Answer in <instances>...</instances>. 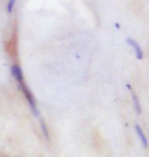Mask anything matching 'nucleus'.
Segmentation results:
<instances>
[{"mask_svg": "<svg viewBox=\"0 0 149 157\" xmlns=\"http://www.w3.org/2000/svg\"><path fill=\"white\" fill-rule=\"evenodd\" d=\"M132 98H133V103H134L136 111H137L138 114H141V105H140V103H139V99L137 95H136L133 91H132Z\"/></svg>", "mask_w": 149, "mask_h": 157, "instance_id": "39448f33", "label": "nucleus"}, {"mask_svg": "<svg viewBox=\"0 0 149 157\" xmlns=\"http://www.w3.org/2000/svg\"><path fill=\"white\" fill-rule=\"evenodd\" d=\"M14 4H15V0H10V1H8V4H7V11L8 12L12 11V8H14Z\"/></svg>", "mask_w": 149, "mask_h": 157, "instance_id": "0eeeda50", "label": "nucleus"}, {"mask_svg": "<svg viewBox=\"0 0 149 157\" xmlns=\"http://www.w3.org/2000/svg\"><path fill=\"white\" fill-rule=\"evenodd\" d=\"M20 88L22 89V91L24 92L25 97H26L28 102H29L31 110H32V112H33V114L35 115V117H39L40 113H39V111H38V108L36 106V101H35V98H34L33 94H32L31 91L28 89V87L26 86V84H25V83H21L20 84Z\"/></svg>", "mask_w": 149, "mask_h": 157, "instance_id": "f257e3e1", "label": "nucleus"}, {"mask_svg": "<svg viewBox=\"0 0 149 157\" xmlns=\"http://www.w3.org/2000/svg\"><path fill=\"white\" fill-rule=\"evenodd\" d=\"M11 74L14 78L17 80L18 83H24V75H23V71H22L21 67L18 65L14 64L11 67Z\"/></svg>", "mask_w": 149, "mask_h": 157, "instance_id": "7ed1b4c3", "label": "nucleus"}, {"mask_svg": "<svg viewBox=\"0 0 149 157\" xmlns=\"http://www.w3.org/2000/svg\"><path fill=\"white\" fill-rule=\"evenodd\" d=\"M40 124H41V130L43 132V135L44 137L46 138L47 141H49V132H48V128H47V125L44 121V119H40Z\"/></svg>", "mask_w": 149, "mask_h": 157, "instance_id": "423d86ee", "label": "nucleus"}, {"mask_svg": "<svg viewBox=\"0 0 149 157\" xmlns=\"http://www.w3.org/2000/svg\"><path fill=\"white\" fill-rule=\"evenodd\" d=\"M127 42H128L129 45H131L133 48H134L135 52H136V56H137V58L139 59V60L143 59V51H142L141 46L139 45V43L136 42V41L134 39H132V38L127 39Z\"/></svg>", "mask_w": 149, "mask_h": 157, "instance_id": "f03ea898", "label": "nucleus"}, {"mask_svg": "<svg viewBox=\"0 0 149 157\" xmlns=\"http://www.w3.org/2000/svg\"><path fill=\"white\" fill-rule=\"evenodd\" d=\"M135 130H136V132H137V134H138L139 138H140V140H141L142 144H143V146L146 148V147L148 146V142H147V138L145 137V135L143 133V130H142L141 127L139 124H136Z\"/></svg>", "mask_w": 149, "mask_h": 157, "instance_id": "20e7f679", "label": "nucleus"}]
</instances>
